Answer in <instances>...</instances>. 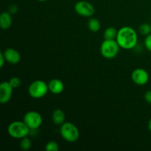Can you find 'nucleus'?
<instances>
[{
    "label": "nucleus",
    "mask_w": 151,
    "mask_h": 151,
    "mask_svg": "<svg viewBox=\"0 0 151 151\" xmlns=\"http://www.w3.org/2000/svg\"><path fill=\"white\" fill-rule=\"evenodd\" d=\"M7 133L12 138L22 139L29 135L30 129L24 121H14L7 127Z\"/></svg>",
    "instance_id": "f03ea898"
},
{
    "label": "nucleus",
    "mask_w": 151,
    "mask_h": 151,
    "mask_svg": "<svg viewBox=\"0 0 151 151\" xmlns=\"http://www.w3.org/2000/svg\"><path fill=\"white\" fill-rule=\"evenodd\" d=\"M88 29L93 32H97L100 30V22L96 18H91L88 20V24H87Z\"/></svg>",
    "instance_id": "2eb2a0df"
},
{
    "label": "nucleus",
    "mask_w": 151,
    "mask_h": 151,
    "mask_svg": "<svg viewBox=\"0 0 151 151\" xmlns=\"http://www.w3.org/2000/svg\"><path fill=\"white\" fill-rule=\"evenodd\" d=\"M74 8L79 16L83 17H91L95 12L94 6L87 1H78L75 3Z\"/></svg>",
    "instance_id": "0eeeda50"
},
{
    "label": "nucleus",
    "mask_w": 151,
    "mask_h": 151,
    "mask_svg": "<svg viewBox=\"0 0 151 151\" xmlns=\"http://www.w3.org/2000/svg\"><path fill=\"white\" fill-rule=\"evenodd\" d=\"M52 119L56 125H63L66 120V114L61 109H55L52 114Z\"/></svg>",
    "instance_id": "ddd939ff"
},
{
    "label": "nucleus",
    "mask_w": 151,
    "mask_h": 151,
    "mask_svg": "<svg viewBox=\"0 0 151 151\" xmlns=\"http://www.w3.org/2000/svg\"><path fill=\"white\" fill-rule=\"evenodd\" d=\"M49 91L52 93L53 94H60L64 90V84L60 80L55 78L52 79L48 83Z\"/></svg>",
    "instance_id": "9b49d317"
},
{
    "label": "nucleus",
    "mask_w": 151,
    "mask_h": 151,
    "mask_svg": "<svg viewBox=\"0 0 151 151\" xmlns=\"http://www.w3.org/2000/svg\"><path fill=\"white\" fill-rule=\"evenodd\" d=\"M12 14L9 12H3L0 16V27L2 29H8L13 23Z\"/></svg>",
    "instance_id": "f8f14e48"
},
{
    "label": "nucleus",
    "mask_w": 151,
    "mask_h": 151,
    "mask_svg": "<svg viewBox=\"0 0 151 151\" xmlns=\"http://www.w3.org/2000/svg\"><path fill=\"white\" fill-rule=\"evenodd\" d=\"M145 100L149 104H151V90H148L145 92L144 95Z\"/></svg>",
    "instance_id": "4be33fe9"
},
{
    "label": "nucleus",
    "mask_w": 151,
    "mask_h": 151,
    "mask_svg": "<svg viewBox=\"0 0 151 151\" xmlns=\"http://www.w3.org/2000/svg\"><path fill=\"white\" fill-rule=\"evenodd\" d=\"M150 26H151V24H150Z\"/></svg>",
    "instance_id": "a878e982"
},
{
    "label": "nucleus",
    "mask_w": 151,
    "mask_h": 151,
    "mask_svg": "<svg viewBox=\"0 0 151 151\" xmlns=\"http://www.w3.org/2000/svg\"><path fill=\"white\" fill-rule=\"evenodd\" d=\"M147 127H148V129L149 131L151 132V118L150 119V120H149L148 122V125H147Z\"/></svg>",
    "instance_id": "b1692460"
},
{
    "label": "nucleus",
    "mask_w": 151,
    "mask_h": 151,
    "mask_svg": "<svg viewBox=\"0 0 151 151\" xmlns=\"http://www.w3.org/2000/svg\"><path fill=\"white\" fill-rule=\"evenodd\" d=\"M58 150H59L58 144L55 141L48 142L45 145L46 151H58Z\"/></svg>",
    "instance_id": "a211bd4d"
},
{
    "label": "nucleus",
    "mask_w": 151,
    "mask_h": 151,
    "mask_svg": "<svg viewBox=\"0 0 151 151\" xmlns=\"http://www.w3.org/2000/svg\"><path fill=\"white\" fill-rule=\"evenodd\" d=\"M60 134L62 138L67 142L73 143L78 141L80 137V131L75 124L70 122H65L60 125Z\"/></svg>",
    "instance_id": "7ed1b4c3"
},
{
    "label": "nucleus",
    "mask_w": 151,
    "mask_h": 151,
    "mask_svg": "<svg viewBox=\"0 0 151 151\" xmlns=\"http://www.w3.org/2000/svg\"><path fill=\"white\" fill-rule=\"evenodd\" d=\"M117 33L118 31L116 30V28L113 27H109L105 29L103 37H104V39L106 40H114L116 38Z\"/></svg>",
    "instance_id": "4468645a"
},
{
    "label": "nucleus",
    "mask_w": 151,
    "mask_h": 151,
    "mask_svg": "<svg viewBox=\"0 0 151 151\" xmlns=\"http://www.w3.org/2000/svg\"><path fill=\"white\" fill-rule=\"evenodd\" d=\"M144 44L145 48L148 51L151 52V33L149 34L147 36H145V38L144 41Z\"/></svg>",
    "instance_id": "aec40b11"
},
{
    "label": "nucleus",
    "mask_w": 151,
    "mask_h": 151,
    "mask_svg": "<svg viewBox=\"0 0 151 151\" xmlns=\"http://www.w3.org/2000/svg\"><path fill=\"white\" fill-rule=\"evenodd\" d=\"M18 10H19V8H18L17 5H16V4H11L8 8V12L12 15L16 14Z\"/></svg>",
    "instance_id": "412c9836"
},
{
    "label": "nucleus",
    "mask_w": 151,
    "mask_h": 151,
    "mask_svg": "<svg viewBox=\"0 0 151 151\" xmlns=\"http://www.w3.org/2000/svg\"><path fill=\"white\" fill-rule=\"evenodd\" d=\"M6 62L12 65L19 63L21 60V55L19 52L13 48H7L3 52Z\"/></svg>",
    "instance_id": "9d476101"
},
{
    "label": "nucleus",
    "mask_w": 151,
    "mask_h": 151,
    "mask_svg": "<svg viewBox=\"0 0 151 151\" xmlns=\"http://www.w3.org/2000/svg\"><path fill=\"white\" fill-rule=\"evenodd\" d=\"M6 62L5 58H4L3 52H0V68H2L4 63Z\"/></svg>",
    "instance_id": "5701e85b"
},
{
    "label": "nucleus",
    "mask_w": 151,
    "mask_h": 151,
    "mask_svg": "<svg viewBox=\"0 0 151 151\" xmlns=\"http://www.w3.org/2000/svg\"><path fill=\"white\" fill-rule=\"evenodd\" d=\"M139 32L141 33L142 35L147 36L149 34L151 33V26L149 24H142L139 27Z\"/></svg>",
    "instance_id": "f3484780"
},
{
    "label": "nucleus",
    "mask_w": 151,
    "mask_h": 151,
    "mask_svg": "<svg viewBox=\"0 0 151 151\" xmlns=\"http://www.w3.org/2000/svg\"><path fill=\"white\" fill-rule=\"evenodd\" d=\"M37 1H47V0H37Z\"/></svg>",
    "instance_id": "393cba45"
},
{
    "label": "nucleus",
    "mask_w": 151,
    "mask_h": 151,
    "mask_svg": "<svg viewBox=\"0 0 151 151\" xmlns=\"http://www.w3.org/2000/svg\"><path fill=\"white\" fill-rule=\"evenodd\" d=\"M19 146H20L21 150L24 151L28 150L30 149L31 146H32V142H31V140L27 137H24V138H22L21 139Z\"/></svg>",
    "instance_id": "dca6fc26"
},
{
    "label": "nucleus",
    "mask_w": 151,
    "mask_h": 151,
    "mask_svg": "<svg viewBox=\"0 0 151 151\" xmlns=\"http://www.w3.org/2000/svg\"><path fill=\"white\" fill-rule=\"evenodd\" d=\"M48 91V84L41 80L33 81L28 87V94L31 97L35 99L42 98L46 96Z\"/></svg>",
    "instance_id": "39448f33"
},
{
    "label": "nucleus",
    "mask_w": 151,
    "mask_h": 151,
    "mask_svg": "<svg viewBox=\"0 0 151 151\" xmlns=\"http://www.w3.org/2000/svg\"><path fill=\"white\" fill-rule=\"evenodd\" d=\"M13 88L8 81H4L0 84V103L1 104L7 103L13 95Z\"/></svg>",
    "instance_id": "1a4fd4ad"
},
{
    "label": "nucleus",
    "mask_w": 151,
    "mask_h": 151,
    "mask_svg": "<svg viewBox=\"0 0 151 151\" xmlns=\"http://www.w3.org/2000/svg\"><path fill=\"white\" fill-rule=\"evenodd\" d=\"M23 121L30 130H37L42 125L43 119L38 112L29 111L24 114Z\"/></svg>",
    "instance_id": "423d86ee"
},
{
    "label": "nucleus",
    "mask_w": 151,
    "mask_h": 151,
    "mask_svg": "<svg viewBox=\"0 0 151 151\" xmlns=\"http://www.w3.org/2000/svg\"><path fill=\"white\" fill-rule=\"evenodd\" d=\"M120 47L116 39H104L100 45V53L106 59H113L119 54Z\"/></svg>",
    "instance_id": "20e7f679"
},
{
    "label": "nucleus",
    "mask_w": 151,
    "mask_h": 151,
    "mask_svg": "<svg viewBox=\"0 0 151 151\" xmlns=\"http://www.w3.org/2000/svg\"><path fill=\"white\" fill-rule=\"evenodd\" d=\"M133 82L138 86H144L149 81V74L145 69L137 68L133 71L131 74Z\"/></svg>",
    "instance_id": "6e6552de"
},
{
    "label": "nucleus",
    "mask_w": 151,
    "mask_h": 151,
    "mask_svg": "<svg viewBox=\"0 0 151 151\" xmlns=\"http://www.w3.org/2000/svg\"><path fill=\"white\" fill-rule=\"evenodd\" d=\"M120 48L124 50H132L138 42V35L135 29L131 27H122L118 30L116 38Z\"/></svg>",
    "instance_id": "f257e3e1"
},
{
    "label": "nucleus",
    "mask_w": 151,
    "mask_h": 151,
    "mask_svg": "<svg viewBox=\"0 0 151 151\" xmlns=\"http://www.w3.org/2000/svg\"><path fill=\"white\" fill-rule=\"evenodd\" d=\"M8 82L13 88H19L21 85V80L17 77H13V78H10Z\"/></svg>",
    "instance_id": "6ab92c4d"
}]
</instances>
